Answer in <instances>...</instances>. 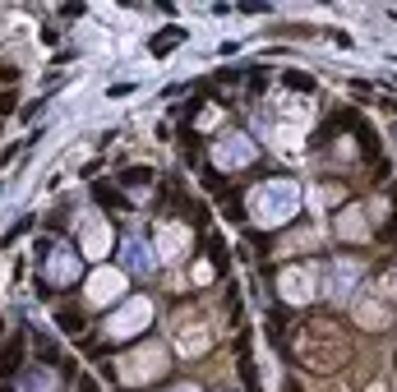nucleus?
Wrapping results in <instances>:
<instances>
[{
  "instance_id": "5701e85b",
  "label": "nucleus",
  "mask_w": 397,
  "mask_h": 392,
  "mask_svg": "<svg viewBox=\"0 0 397 392\" xmlns=\"http://www.w3.org/2000/svg\"><path fill=\"white\" fill-rule=\"evenodd\" d=\"M333 199H337V190H319V194H314V203H319V208H328Z\"/></svg>"
},
{
  "instance_id": "b1692460",
  "label": "nucleus",
  "mask_w": 397,
  "mask_h": 392,
  "mask_svg": "<svg viewBox=\"0 0 397 392\" xmlns=\"http://www.w3.org/2000/svg\"><path fill=\"white\" fill-rule=\"evenodd\" d=\"M9 106H14V93H0V115H5Z\"/></svg>"
},
{
  "instance_id": "7ed1b4c3",
  "label": "nucleus",
  "mask_w": 397,
  "mask_h": 392,
  "mask_svg": "<svg viewBox=\"0 0 397 392\" xmlns=\"http://www.w3.org/2000/svg\"><path fill=\"white\" fill-rule=\"evenodd\" d=\"M397 309V296H393V272H379V277L365 287V296L356 300V319L361 328H383Z\"/></svg>"
},
{
  "instance_id": "20e7f679",
  "label": "nucleus",
  "mask_w": 397,
  "mask_h": 392,
  "mask_svg": "<svg viewBox=\"0 0 397 392\" xmlns=\"http://www.w3.org/2000/svg\"><path fill=\"white\" fill-rule=\"evenodd\" d=\"M148 323H153V300L148 296H130L120 309L111 314L106 337L111 341H130V337H139V332H148Z\"/></svg>"
},
{
  "instance_id": "1a4fd4ad",
  "label": "nucleus",
  "mask_w": 397,
  "mask_h": 392,
  "mask_svg": "<svg viewBox=\"0 0 397 392\" xmlns=\"http://www.w3.org/2000/svg\"><path fill=\"white\" fill-rule=\"evenodd\" d=\"M125 296V272L120 268H98L88 277V300L93 305H115Z\"/></svg>"
},
{
  "instance_id": "4be33fe9",
  "label": "nucleus",
  "mask_w": 397,
  "mask_h": 392,
  "mask_svg": "<svg viewBox=\"0 0 397 392\" xmlns=\"http://www.w3.org/2000/svg\"><path fill=\"white\" fill-rule=\"evenodd\" d=\"M287 83H292V88H300V93H309V88H314V78H309L305 70H287Z\"/></svg>"
},
{
  "instance_id": "ddd939ff",
  "label": "nucleus",
  "mask_w": 397,
  "mask_h": 392,
  "mask_svg": "<svg viewBox=\"0 0 397 392\" xmlns=\"http://www.w3.org/2000/svg\"><path fill=\"white\" fill-rule=\"evenodd\" d=\"M83 254H88V259H98V263L111 254V227H106V222H98V217L83 222Z\"/></svg>"
},
{
  "instance_id": "f3484780",
  "label": "nucleus",
  "mask_w": 397,
  "mask_h": 392,
  "mask_svg": "<svg viewBox=\"0 0 397 392\" xmlns=\"http://www.w3.org/2000/svg\"><path fill=\"white\" fill-rule=\"evenodd\" d=\"M56 323H61L65 337H79V332H83V314H79V309H70V305L56 309Z\"/></svg>"
},
{
  "instance_id": "f8f14e48",
  "label": "nucleus",
  "mask_w": 397,
  "mask_h": 392,
  "mask_svg": "<svg viewBox=\"0 0 397 392\" xmlns=\"http://www.w3.org/2000/svg\"><path fill=\"white\" fill-rule=\"evenodd\" d=\"M190 254V231L185 227H176V222H162L158 227V259H185Z\"/></svg>"
},
{
  "instance_id": "a211bd4d",
  "label": "nucleus",
  "mask_w": 397,
  "mask_h": 392,
  "mask_svg": "<svg viewBox=\"0 0 397 392\" xmlns=\"http://www.w3.org/2000/svg\"><path fill=\"white\" fill-rule=\"evenodd\" d=\"M28 332H33V346H37V356H42L46 365H61V351H56V341H51V337H42L37 328H28Z\"/></svg>"
},
{
  "instance_id": "6e6552de",
  "label": "nucleus",
  "mask_w": 397,
  "mask_h": 392,
  "mask_svg": "<svg viewBox=\"0 0 397 392\" xmlns=\"http://www.w3.org/2000/svg\"><path fill=\"white\" fill-rule=\"evenodd\" d=\"M79 272H83L79 249H70V244L46 249V282H51V287H70V282H79Z\"/></svg>"
},
{
  "instance_id": "9d476101",
  "label": "nucleus",
  "mask_w": 397,
  "mask_h": 392,
  "mask_svg": "<svg viewBox=\"0 0 397 392\" xmlns=\"http://www.w3.org/2000/svg\"><path fill=\"white\" fill-rule=\"evenodd\" d=\"M120 259H125V272H139V277H153V272H158V249H153L148 240H139V235H130V240L120 244Z\"/></svg>"
},
{
  "instance_id": "39448f33",
  "label": "nucleus",
  "mask_w": 397,
  "mask_h": 392,
  "mask_svg": "<svg viewBox=\"0 0 397 392\" xmlns=\"http://www.w3.org/2000/svg\"><path fill=\"white\" fill-rule=\"evenodd\" d=\"M254 157H259V148H254L249 134H227V139L212 143V166H217V171H240V166H249Z\"/></svg>"
},
{
  "instance_id": "dca6fc26",
  "label": "nucleus",
  "mask_w": 397,
  "mask_h": 392,
  "mask_svg": "<svg viewBox=\"0 0 397 392\" xmlns=\"http://www.w3.org/2000/svg\"><path fill=\"white\" fill-rule=\"evenodd\" d=\"M19 356H24V337L5 341V346H0V374H14V369H19Z\"/></svg>"
},
{
  "instance_id": "0eeeda50",
  "label": "nucleus",
  "mask_w": 397,
  "mask_h": 392,
  "mask_svg": "<svg viewBox=\"0 0 397 392\" xmlns=\"http://www.w3.org/2000/svg\"><path fill=\"white\" fill-rule=\"evenodd\" d=\"M361 277H365V268H361L356 259H333V263H328V272H324V296H328V300L356 296Z\"/></svg>"
},
{
  "instance_id": "f257e3e1",
  "label": "nucleus",
  "mask_w": 397,
  "mask_h": 392,
  "mask_svg": "<svg viewBox=\"0 0 397 392\" xmlns=\"http://www.w3.org/2000/svg\"><path fill=\"white\" fill-rule=\"evenodd\" d=\"M292 351L296 360L309 369V374H337V369L351 360V341H346V332L337 328V323H305V328L292 337Z\"/></svg>"
},
{
  "instance_id": "f03ea898",
  "label": "nucleus",
  "mask_w": 397,
  "mask_h": 392,
  "mask_svg": "<svg viewBox=\"0 0 397 392\" xmlns=\"http://www.w3.org/2000/svg\"><path fill=\"white\" fill-rule=\"evenodd\" d=\"M300 212V185L296 180H264L254 194H249V217L254 227L273 231V227H287Z\"/></svg>"
},
{
  "instance_id": "6ab92c4d",
  "label": "nucleus",
  "mask_w": 397,
  "mask_h": 392,
  "mask_svg": "<svg viewBox=\"0 0 397 392\" xmlns=\"http://www.w3.org/2000/svg\"><path fill=\"white\" fill-rule=\"evenodd\" d=\"M185 42V28H167V33H158V42H153V56H167L171 46Z\"/></svg>"
},
{
  "instance_id": "393cba45",
  "label": "nucleus",
  "mask_w": 397,
  "mask_h": 392,
  "mask_svg": "<svg viewBox=\"0 0 397 392\" xmlns=\"http://www.w3.org/2000/svg\"><path fill=\"white\" fill-rule=\"evenodd\" d=\"M171 392H199L195 383H180V388H171Z\"/></svg>"
},
{
  "instance_id": "aec40b11",
  "label": "nucleus",
  "mask_w": 397,
  "mask_h": 392,
  "mask_svg": "<svg viewBox=\"0 0 397 392\" xmlns=\"http://www.w3.org/2000/svg\"><path fill=\"white\" fill-rule=\"evenodd\" d=\"M120 185L125 190H143V185H153V171L148 166H130V171H120Z\"/></svg>"
},
{
  "instance_id": "4468645a",
  "label": "nucleus",
  "mask_w": 397,
  "mask_h": 392,
  "mask_svg": "<svg viewBox=\"0 0 397 392\" xmlns=\"http://www.w3.org/2000/svg\"><path fill=\"white\" fill-rule=\"evenodd\" d=\"M19 392H56V374L42 365H28L24 374H19Z\"/></svg>"
},
{
  "instance_id": "423d86ee",
  "label": "nucleus",
  "mask_w": 397,
  "mask_h": 392,
  "mask_svg": "<svg viewBox=\"0 0 397 392\" xmlns=\"http://www.w3.org/2000/svg\"><path fill=\"white\" fill-rule=\"evenodd\" d=\"M162 374H167V351L153 346V341L143 346V356L134 351V356L120 365V378H125V383H153V378H162Z\"/></svg>"
},
{
  "instance_id": "9b49d317",
  "label": "nucleus",
  "mask_w": 397,
  "mask_h": 392,
  "mask_svg": "<svg viewBox=\"0 0 397 392\" xmlns=\"http://www.w3.org/2000/svg\"><path fill=\"white\" fill-rule=\"evenodd\" d=\"M277 291H282V300H292V305H305V300L314 296V272L309 268H287L282 277H277Z\"/></svg>"
},
{
  "instance_id": "2eb2a0df",
  "label": "nucleus",
  "mask_w": 397,
  "mask_h": 392,
  "mask_svg": "<svg viewBox=\"0 0 397 392\" xmlns=\"http://www.w3.org/2000/svg\"><path fill=\"white\" fill-rule=\"evenodd\" d=\"M337 235L342 240H365L370 227H365V208H346L342 217H337Z\"/></svg>"
},
{
  "instance_id": "412c9836",
  "label": "nucleus",
  "mask_w": 397,
  "mask_h": 392,
  "mask_svg": "<svg viewBox=\"0 0 397 392\" xmlns=\"http://www.w3.org/2000/svg\"><path fill=\"white\" fill-rule=\"evenodd\" d=\"M93 199H98V203H106V208H125V194L106 190V185H93Z\"/></svg>"
}]
</instances>
